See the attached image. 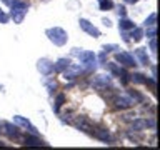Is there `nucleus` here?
Here are the masks:
<instances>
[{
    "label": "nucleus",
    "instance_id": "1",
    "mask_svg": "<svg viewBox=\"0 0 160 150\" xmlns=\"http://www.w3.org/2000/svg\"><path fill=\"white\" fill-rule=\"evenodd\" d=\"M47 35H48V38L52 40L55 45H65L67 43V32H65L63 28H60V27L48 28Z\"/></svg>",
    "mask_w": 160,
    "mask_h": 150
},
{
    "label": "nucleus",
    "instance_id": "2",
    "mask_svg": "<svg viewBox=\"0 0 160 150\" xmlns=\"http://www.w3.org/2000/svg\"><path fill=\"white\" fill-rule=\"evenodd\" d=\"M115 60L120 62L123 67H135V65H137L135 57H133L132 53H128V52H118L117 55H115Z\"/></svg>",
    "mask_w": 160,
    "mask_h": 150
},
{
    "label": "nucleus",
    "instance_id": "3",
    "mask_svg": "<svg viewBox=\"0 0 160 150\" xmlns=\"http://www.w3.org/2000/svg\"><path fill=\"white\" fill-rule=\"evenodd\" d=\"M3 132L8 135V138L12 140H17V142H22V133L17 125H12V123H3Z\"/></svg>",
    "mask_w": 160,
    "mask_h": 150
},
{
    "label": "nucleus",
    "instance_id": "4",
    "mask_svg": "<svg viewBox=\"0 0 160 150\" xmlns=\"http://www.w3.org/2000/svg\"><path fill=\"white\" fill-rule=\"evenodd\" d=\"M80 27H82V30H83V32H87L88 35H92V37H95V38H97V37H100V30L97 28V27H93V25L92 23H90L88 22V20H85V18H80Z\"/></svg>",
    "mask_w": 160,
    "mask_h": 150
},
{
    "label": "nucleus",
    "instance_id": "5",
    "mask_svg": "<svg viewBox=\"0 0 160 150\" xmlns=\"http://www.w3.org/2000/svg\"><path fill=\"white\" fill-rule=\"evenodd\" d=\"M62 73H63V78L72 80V78L78 77V75L82 73V67H80V65H68V67L65 68Z\"/></svg>",
    "mask_w": 160,
    "mask_h": 150
},
{
    "label": "nucleus",
    "instance_id": "6",
    "mask_svg": "<svg viewBox=\"0 0 160 150\" xmlns=\"http://www.w3.org/2000/svg\"><path fill=\"white\" fill-rule=\"evenodd\" d=\"M133 105V100L128 97V95H122V97H117L115 98V107L117 108H130Z\"/></svg>",
    "mask_w": 160,
    "mask_h": 150
},
{
    "label": "nucleus",
    "instance_id": "7",
    "mask_svg": "<svg viewBox=\"0 0 160 150\" xmlns=\"http://www.w3.org/2000/svg\"><path fill=\"white\" fill-rule=\"evenodd\" d=\"M75 127L80 128V130H83V132L93 133V130H92V123H90V120H88L87 117H78V118H77V122H75Z\"/></svg>",
    "mask_w": 160,
    "mask_h": 150
},
{
    "label": "nucleus",
    "instance_id": "8",
    "mask_svg": "<svg viewBox=\"0 0 160 150\" xmlns=\"http://www.w3.org/2000/svg\"><path fill=\"white\" fill-rule=\"evenodd\" d=\"M13 122L17 123V125H22V127H25V128H28V130H30V132H32L33 135H37V128H35V127H33V125H32V123L28 122L27 118L20 117V115H15V117H13Z\"/></svg>",
    "mask_w": 160,
    "mask_h": 150
},
{
    "label": "nucleus",
    "instance_id": "9",
    "mask_svg": "<svg viewBox=\"0 0 160 150\" xmlns=\"http://www.w3.org/2000/svg\"><path fill=\"white\" fill-rule=\"evenodd\" d=\"M108 82H110L108 75H97V78L93 80V87L98 88V90H103L108 85Z\"/></svg>",
    "mask_w": 160,
    "mask_h": 150
},
{
    "label": "nucleus",
    "instance_id": "10",
    "mask_svg": "<svg viewBox=\"0 0 160 150\" xmlns=\"http://www.w3.org/2000/svg\"><path fill=\"white\" fill-rule=\"evenodd\" d=\"M38 70H40V73H43V75H50L53 72V63H50L47 58H43L38 62Z\"/></svg>",
    "mask_w": 160,
    "mask_h": 150
},
{
    "label": "nucleus",
    "instance_id": "11",
    "mask_svg": "<svg viewBox=\"0 0 160 150\" xmlns=\"http://www.w3.org/2000/svg\"><path fill=\"white\" fill-rule=\"evenodd\" d=\"M95 137H97L98 140H102V142H113V137L110 135L108 130H105V128H98V130H95Z\"/></svg>",
    "mask_w": 160,
    "mask_h": 150
},
{
    "label": "nucleus",
    "instance_id": "12",
    "mask_svg": "<svg viewBox=\"0 0 160 150\" xmlns=\"http://www.w3.org/2000/svg\"><path fill=\"white\" fill-rule=\"evenodd\" d=\"M133 57H135V60H138V63L148 65V55H147V50L145 48H137Z\"/></svg>",
    "mask_w": 160,
    "mask_h": 150
},
{
    "label": "nucleus",
    "instance_id": "13",
    "mask_svg": "<svg viewBox=\"0 0 160 150\" xmlns=\"http://www.w3.org/2000/svg\"><path fill=\"white\" fill-rule=\"evenodd\" d=\"M23 145H27V147H40V145H45V143L38 137H27L23 138Z\"/></svg>",
    "mask_w": 160,
    "mask_h": 150
},
{
    "label": "nucleus",
    "instance_id": "14",
    "mask_svg": "<svg viewBox=\"0 0 160 150\" xmlns=\"http://www.w3.org/2000/svg\"><path fill=\"white\" fill-rule=\"evenodd\" d=\"M68 65H70V60L68 58H60L58 62L53 65V70H55V72H63Z\"/></svg>",
    "mask_w": 160,
    "mask_h": 150
},
{
    "label": "nucleus",
    "instance_id": "15",
    "mask_svg": "<svg viewBox=\"0 0 160 150\" xmlns=\"http://www.w3.org/2000/svg\"><path fill=\"white\" fill-rule=\"evenodd\" d=\"M23 17H25V10H12V18L15 23H22Z\"/></svg>",
    "mask_w": 160,
    "mask_h": 150
},
{
    "label": "nucleus",
    "instance_id": "16",
    "mask_svg": "<svg viewBox=\"0 0 160 150\" xmlns=\"http://www.w3.org/2000/svg\"><path fill=\"white\" fill-rule=\"evenodd\" d=\"M118 27L122 28V30H132L135 25H133V22L132 20H128V18H120V23H118Z\"/></svg>",
    "mask_w": 160,
    "mask_h": 150
},
{
    "label": "nucleus",
    "instance_id": "17",
    "mask_svg": "<svg viewBox=\"0 0 160 150\" xmlns=\"http://www.w3.org/2000/svg\"><path fill=\"white\" fill-rule=\"evenodd\" d=\"M130 37H132L135 42H138V40H142V37H143V30L133 27V28H132V33H130Z\"/></svg>",
    "mask_w": 160,
    "mask_h": 150
},
{
    "label": "nucleus",
    "instance_id": "18",
    "mask_svg": "<svg viewBox=\"0 0 160 150\" xmlns=\"http://www.w3.org/2000/svg\"><path fill=\"white\" fill-rule=\"evenodd\" d=\"M130 78H132L135 83H145V82H147L145 75H142V73H133V75H130Z\"/></svg>",
    "mask_w": 160,
    "mask_h": 150
},
{
    "label": "nucleus",
    "instance_id": "19",
    "mask_svg": "<svg viewBox=\"0 0 160 150\" xmlns=\"http://www.w3.org/2000/svg\"><path fill=\"white\" fill-rule=\"evenodd\" d=\"M128 97L133 100V103H135V102H142V100H143L142 95H140L138 92H135V90H128Z\"/></svg>",
    "mask_w": 160,
    "mask_h": 150
},
{
    "label": "nucleus",
    "instance_id": "20",
    "mask_svg": "<svg viewBox=\"0 0 160 150\" xmlns=\"http://www.w3.org/2000/svg\"><path fill=\"white\" fill-rule=\"evenodd\" d=\"M98 2H100V10H108L113 7L112 0H98Z\"/></svg>",
    "mask_w": 160,
    "mask_h": 150
},
{
    "label": "nucleus",
    "instance_id": "21",
    "mask_svg": "<svg viewBox=\"0 0 160 150\" xmlns=\"http://www.w3.org/2000/svg\"><path fill=\"white\" fill-rule=\"evenodd\" d=\"M155 18H157V15L152 13L147 20H145V27H152V25H155Z\"/></svg>",
    "mask_w": 160,
    "mask_h": 150
},
{
    "label": "nucleus",
    "instance_id": "22",
    "mask_svg": "<svg viewBox=\"0 0 160 150\" xmlns=\"http://www.w3.org/2000/svg\"><path fill=\"white\" fill-rule=\"evenodd\" d=\"M63 100H65V97H63V95H58V97H57V102H55V112H58V108L62 107Z\"/></svg>",
    "mask_w": 160,
    "mask_h": 150
},
{
    "label": "nucleus",
    "instance_id": "23",
    "mask_svg": "<svg viewBox=\"0 0 160 150\" xmlns=\"http://www.w3.org/2000/svg\"><path fill=\"white\" fill-rule=\"evenodd\" d=\"M0 22H2V23H7V22H8V15L3 13L2 10H0Z\"/></svg>",
    "mask_w": 160,
    "mask_h": 150
},
{
    "label": "nucleus",
    "instance_id": "24",
    "mask_svg": "<svg viewBox=\"0 0 160 150\" xmlns=\"http://www.w3.org/2000/svg\"><path fill=\"white\" fill-rule=\"evenodd\" d=\"M147 35H148L150 38H153V37H155V25H152V27L147 30Z\"/></svg>",
    "mask_w": 160,
    "mask_h": 150
},
{
    "label": "nucleus",
    "instance_id": "25",
    "mask_svg": "<svg viewBox=\"0 0 160 150\" xmlns=\"http://www.w3.org/2000/svg\"><path fill=\"white\" fill-rule=\"evenodd\" d=\"M150 48H152V52H153V53L157 52V50H155V48H157V42H155V37L152 38V42H150Z\"/></svg>",
    "mask_w": 160,
    "mask_h": 150
},
{
    "label": "nucleus",
    "instance_id": "26",
    "mask_svg": "<svg viewBox=\"0 0 160 150\" xmlns=\"http://www.w3.org/2000/svg\"><path fill=\"white\" fill-rule=\"evenodd\" d=\"M117 12H118V15H120V17H125V7H118V10H117Z\"/></svg>",
    "mask_w": 160,
    "mask_h": 150
},
{
    "label": "nucleus",
    "instance_id": "27",
    "mask_svg": "<svg viewBox=\"0 0 160 150\" xmlns=\"http://www.w3.org/2000/svg\"><path fill=\"white\" fill-rule=\"evenodd\" d=\"M127 3H135V2H138V0H125Z\"/></svg>",
    "mask_w": 160,
    "mask_h": 150
},
{
    "label": "nucleus",
    "instance_id": "28",
    "mask_svg": "<svg viewBox=\"0 0 160 150\" xmlns=\"http://www.w3.org/2000/svg\"><path fill=\"white\" fill-rule=\"evenodd\" d=\"M3 132V123H0V133Z\"/></svg>",
    "mask_w": 160,
    "mask_h": 150
}]
</instances>
